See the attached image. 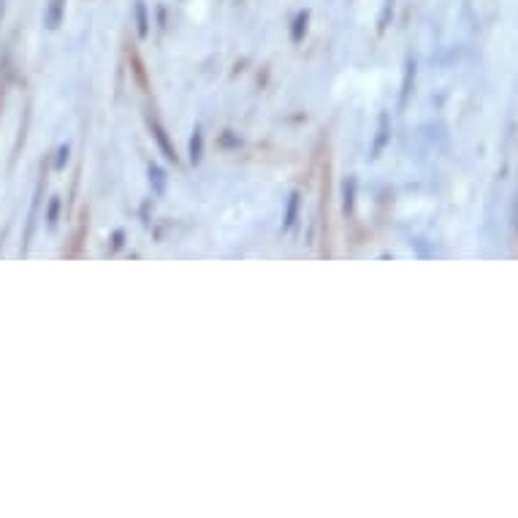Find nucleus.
I'll return each instance as SVG.
<instances>
[{"mask_svg":"<svg viewBox=\"0 0 518 518\" xmlns=\"http://www.w3.org/2000/svg\"><path fill=\"white\" fill-rule=\"evenodd\" d=\"M147 125H150V136L158 142V147H161L163 158L171 163H177V150L171 147L169 133H166V128L161 125V120H158V117H147Z\"/></svg>","mask_w":518,"mask_h":518,"instance_id":"1","label":"nucleus"},{"mask_svg":"<svg viewBox=\"0 0 518 518\" xmlns=\"http://www.w3.org/2000/svg\"><path fill=\"white\" fill-rule=\"evenodd\" d=\"M391 142V120H388V114H380V128H377V139H375V150H372V158H380L383 150L388 147Z\"/></svg>","mask_w":518,"mask_h":518,"instance_id":"2","label":"nucleus"},{"mask_svg":"<svg viewBox=\"0 0 518 518\" xmlns=\"http://www.w3.org/2000/svg\"><path fill=\"white\" fill-rule=\"evenodd\" d=\"M201 155H204V136H201V131H193V136H190V161L198 163Z\"/></svg>","mask_w":518,"mask_h":518,"instance_id":"3","label":"nucleus"},{"mask_svg":"<svg viewBox=\"0 0 518 518\" xmlns=\"http://www.w3.org/2000/svg\"><path fill=\"white\" fill-rule=\"evenodd\" d=\"M60 17H63V0H52V9H49V17H47V25L52 30L60 25Z\"/></svg>","mask_w":518,"mask_h":518,"instance_id":"4","label":"nucleus"},{"mask_svg":"<svg viewBox=\"0 0 518 518\" xmlns=\"http://www.w3.org/2000/svg\"><path fill=\"white\" fill-rule=\"evenodd\" d=\"M150 185H155V193H158V196L166 190V177H163V171L158 169V166H150Z\"/></svg>","mask_w":518,"mask_h":518,"instance_id":"5","label":"nucleus"},{"mask_svg":"<svg viewBox=\"0 0 518 518\" xmlns=\"http://www.w3.org/2000/svg\"><path fill=\"white\" fill-rule=\"evenodd\" d=\"M413 82H415V66H413V63H407L405 90H402V104H407V98H410V93H413Z\"/></svg>","mask_w":518,"mask_h":518,"instance_id":"6","label":"nucleus"},{"mask_svg":"<svg viewBox=\"0 0 518 518\" xmlns=\"http://www.w3.org/2000/svg\"><path fill=\"white\" fill-rule=\"evenodd\" d=\"M296 215H299V193H293L291 204H288V215H285V228H291L296 223Z\"/></svg>","mask_w":518,"mask_h":518,"instance_id":"7","label":"nucleus"},{"mask_svg":"<svg viewBox=\"0 0 518 518\" xmlns=\"http://www.w3.org/2000/svg\"><path fill=\"white\" fill-rule=\"evenodd\" d=\"M57 217H60V198H52L49 201V209H47V226L55 228L57 226Z\"/></svg>","mask_w":518,"mask_h":518,"instance_id":"8","label":"nucleus"},{"mask_svg":"<svg viewBox=\"0 0 518 518\" xmlns=\"http://www.w3.org/2000/svg\"><path fill=\"white\" fill-rule=\"evenodd\" d=\"M68 163V147H60V150H57V169H63V166H66Z\"/></svg>","mask_w":518,"mask_h":518,"instance_id":"9","label":"nucleus"},{"mask_svg":"<svg viewBox=\"0 0 518 518\" xmlns=\"http://www.w3.org/2000/svg\"><path fill=\"white\" fill-rule=\"evenodd\" d=\"M123 239H125V234H123V231H117V234L112 236V242H114V245H112V250H114V253H117V250H120V247H123Z\"/></svg>","mask_w":518,"mask_h":518,"instance_id":"10","label":"nucleus"},{"mask_svg":"<svg viewBox=\"0 0 518 518\" xmlns=\"http://www.w3.org/2000/svg\"><path fill=\"white\" fill-rule=\"evenodd\" d=\"M0 17H3V0H0Z\"/></svg>","mask_w":518,"mask_h":518,"instance_id":"11","label":"nucleus"}]
</instances>
